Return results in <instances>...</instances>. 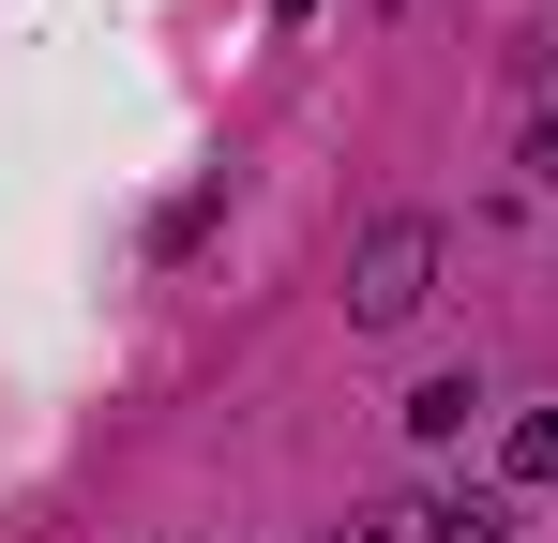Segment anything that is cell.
<instances>
[{"label":"cell","mask_w":558,"mask_h":543,"mask_svg":"<svg viewBox=\"0 0 558 543\" xmlns=\"http://www.w3.org/2000/svg\"><path fill=\"white\" fill-rule=\"evenodd\" d=\"M423 302H438V227L423 212H377L363 257H348V333H408Z\"/></svg>","instance_id":"1"},{"label":"cell","mask_w":558,"mask_h":543,"mask_svg":"<svg viewBox=\"0 0 558 543\" xmlns=\"http://www.w3.org/2000/svg\"><path fill=\"white\" fill-rule=\"evenodd\" d=\"M498 483H558V408H513L498 423Z\"/></svg>","instance_id":"2"},{"label":"cell","mask_w":558,"mask_h":543,"mask_svg":"<svg viewBox=\"0 0 558 543\" xmlns=\"http://www.w3.org/2000/svg\"><path fill=\"white\" fill-rule=\"evenodd\" d=\"M468 423H483V377H423L408 393V438H468Z\"/></svg>","instance_id":"3"},{"label":"cell","mask_w":558,"mask_h":543,"mask_svg":"<svg viewBox=\"0 0 558 543\" xmlns=\"http://www.w3.org/2000/svg\"><path fill=\"white\" fill-rule=\"evenodd\" d=\"M423 543H513V498H423Z\"/></svg>","instance_id":"4"},{"label":"cell","mask_w":558,"mask_h":543,"mask_svg":"<svg viewBox=\"0 0 558 543\" xmlns=\"http://www.w3.org/2000/svg\"><path fill=\"white\" fill-rule=\"evenodd\" d=\"M332 543H423V498H392V514H363V529H332Z\"/></svg>","instance_id":"5"},{"label":"cell","mask_w":558,"mask_h":543,"mask_svg":"<svg viewBox=\"0 0 558 543\" xmlns=\"http://www.w3.org/2000/svg\"><path fill=\"white\" fill-rule=\"evenodd\" d=\"M529 181H544V196H558V121H529Z\"/></svg>","instance_id":"6"},{"label":"cell","mask_w":558,"mask_h":543,"mask_svg":"<svg viewBox=\"0 0 558 543\" xmlns=\"http://www.w3.org/2000/svg\"><path fill=\"white\" fill-rule=\"evenodd\" d=\"M377 15H392V0H377Z\"/></svg>","instance_id":"7"}]
</instances>
